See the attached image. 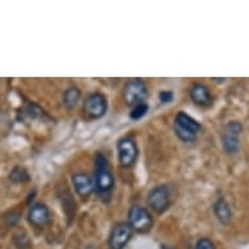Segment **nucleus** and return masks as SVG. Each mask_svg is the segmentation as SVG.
<instances>
[{
    "label": "nucleus",
    "mask_w": 249,
    "mask_h": 249,
    "mask_svg": "<svg viewBox=\"0 0 249 249\" xmlns=\"http://www.w3.org/2000/svg\"><path fill=\"white\" fill-rule=\"evenodd\" d=\"M135 231L128 225V222H119L112 227L108 236L110 249H124L131 241Z\"/></svg>",
    "instance_id": "0eeeda50"
},
{
    "label": "nucleus",
    "mask_w": 249,
    "mask_h": 249,
    "mask_svg": "<svg viewBox=\"0 0 249 249\" xmlns=\"http://www.w3.org/2000/svg\"><path fill=\"white\" fill-rule=\"evenodd\" d=\"M123 98H124L125 105L129 107H135L137 105L145 103L147 98L146 84L141 78L129 80L123 90Z\"/></svg>",
    "instance_id": "39448f33"
},
{
    "label": "nucleus",
    "mask_w": 249,
    "mask_h": 249,
    "mask_svg": "<svg viewBox=\"0 0 249 249\" xmlns=\"http://www.w3.org/2000/svg\"><path fill=\"white\" fill-rule=\"evenodd\" d=\"M162 249H176L174 247H162Z\"/></svg>",
    "instance_id": "aec40b11"
},
{
    "label": "nucleus",
    "mask_w": 249,
    "mask_h": 249,
    "mask_svg": "<svg viewBox=\"0 0 249 249\" xmlns=\"http://www.w3.org/2000/svg\"><path fill=\"white\" fill-rule=\"evenodd\" d=\"M195 249H216V247L212 239H209V237H202V239H200V240L197 241L196 245H195Z\"/></svg>",
    "instance_id": "f3484780"
},
{
    "label": "nucleus",
    "mask_w": 249,
    "mask_h": 249,
    "mask_svg": "<svg viewBox=\"0 0 249 249\" xmlns=\"http://www.w3.org/2000/svg\"><path fill=\"white\" fill-rule=\"evenodd\" d=\"M8 179L15 184L18 183H26L30 179V175H29V172L26 171V168L21 167V166H15V167L11 170L9 172Z\"/></svg>",
    "instance_id": "2eb2a0df"
},
{
    "label": "nucleus",
    "mask_w": 249,
    "mask_h": 249,
    "mask_svg": "<svg viewBox=\"0 0 249 249\" xmlns=\"http://www.w3.org/2000/svg\"><path fill=\"white\" fill-rule=\"evenodd\" d=\"M225 131L230 132V133H233V135L240 136L241 132H243V124L240 122H230L226 125Z\"/></svg>",
    "instance_id": "a211bd4d"
},
{
    "label": "nucleus",
    "mask_w": 249,
    "mask_h": 249,
    "mask_svg": "<svg viewBox=\"0 0 249 249\" xmlns=\"http://www.w3.org/2000/svg\"><path fill=\"white\" fill-rule=\"evenodd\" d=\"M28 221L29 223L37 229H43L49 225L51 221V214L50 209L42 202H36L30 206L28 212Z\"/></svg>",
    "instance_id": "1a4fd4ad"
},
{
    "label": "nucleus",
    "mask_w": 249,
    "mask_h": 249,
    "mask_svg": "<svg viewBox=\"0 0 249 249\" xmlns=\"http://www.w3.org/2000/svg\"><path fill=\"white\" fill-rule=\"evenodd\" d=\"M189 97L197 106L201 107H210L213 105V95L212 91L208 86L201 82H196L191 86L189 89Z\"/></svg>",
    "instance_id": "9d476101"
},
{
    "label": "nucleus",
    "mask_w": 249,
    "mask_h": 249,
    "mask_svg": "<svg viewBox=\"0 0 249 249\" xmlns=\"http://www.w3.org/2000/svg\"><path fill=\"white\" fill-rule=\"evenodd\" d=\"M128 225L131 226L135 232L146 233L154 225V219L147 209L135 205L128 212Z\"/></svg>",
    "instance_id": "20e7f679"
},
{
    "label": "nucleus",
    "mask_w": 249,
    "mask_h": 249,
    "mask_svg": "<svg viewBox=\"0 0 249 249\" xmlns=\"http://www.w3.org/2000/svg\"><path fill=\"white\" fill-rule=\"evenodd\" d=\"M80 98H81V91L77 86H70L63 94V105L67 110H73L77 106Z\"/></svg>",
    "instance_id": "4468645a"
},
{
    "label": "nucleus",
    "mask_w": 249,
    "mask_h": 249,
    "mask_svg": "<svg viewBox=\"0 0 249 249\" xmlns=\"http://www.w3.org/2000/svg\"><path fill=\"white\" fill-rule=\"evenodd\" d=\"M108 108L107 98L101 93H93L86 97L84 102V112L90 119H101L105 116Z\"/></svg>",
    "instance_id": "6e6552de"
},
{
    "label": "nucleus",
    "mask_w": 249,
    "mask_h": 249,
    "mask_svg": "<svg viewBox=\"0 0 249 249\" xmlns=\"http://www.w3.org/2000/svg\"><path fill=\"white\" fill-rule=\"evenodd\" d=\"M147 111H149V106H147V103H141V105H137V106L132 107L131 114H129V118L132 120H140V119H142L145 115L147 114Z\"/></svg>",
    "instance_id": "dca6fc26"
},
{
    "label": "nucleus",
    "mask_w": 249,
    "mask_h": 249,
    "mask_svg": "<svg viewBox=\"0 0 249 249\" xmlns=\"http://www.w3.org/2000/svg\"><path fill=\"white\" fill-rule=\"evenodd\" d=\"M72 183L73 188L78 196L82 198L89 197L91 193L94 192V183L93 179L89 175H86L85 172H77L72 176Z\"/></svg>",
    "instance_id": "9b49d317"
},
{
    "label": "nucleus",
    "mask_w": 249,
    "mask_h": 249,
    "mask_svg": "<svg viewBox=\"0 0 249 249\" xmlns=\"http://www.w3.org/2000/svg\"><path fill=\"white\" fill-rule=\"evenodd\" d=\"M94 192L102 201H110L115 187V179L111 171L108 160L103 154L98 153L94 160Z\"/></svg>",
    "instance_id": "f257e3e1"
},
{
    "label": "nucleus",
    "mask_w": 249,
    "mask_h": 249,
    "mask_svg": "<svg viewBox=\"0 0 249 249\" xmlns=\"http://www.w3.org/2000/svg\"><path fill=\"white\" fill-rule=\"evenodd\" d=\"M213 210H214L216 219L221 222L222 225L227 226L231 223V221H232V210H231V206L225 198H222V197L218 198L213 205Z\"/></svg>",
    "instance_id": "f8f14e48"
},
{
    "label": "nucleus",
    "mask_w": 249,
    "mask_h": 249,
    "mask_svg": "<svg viewBox=\"0 0 249 249\" xmlns=\"http://www.w3.org/2000/svg\"><path fill=\"white\" fill-rule=\"evenodd\" d=\"M174 99V93L171 90H162L160 93V101L162 103H170Z\"/></svg>",
    "instance_id": "6ab92c4d"
},
{
    "label": "nucleus",
    "mask_w": 249,
    "mask_h": 249,
    "mask_svg": "<svg viewBox=\"0 0 249 249\" xmlns=\"http://www.w3.org/2000/svg\"><path fill=\"white\" fill-rule=\"evenodd\" d=\"M222 145H223V149H225L227 154H236L237 151L240 150V140H239V136L225 131L223 135H222Z\"/></svg>",
    "instance_id": "ddd939ff"
},
{
    "label": "nucleus",
    "mask_w": 249,
    "mask_h": 249,
    "mask_svg": "<svg viewBox=\"0 0 249 249\" xmlns=\"http://www.w3.org/2000/svg\"><path fill=\"white\" fill-rule=\"evenodd\" d=\"M174 129L176 136L184 142H193L201 129V124L184 111L178 112L174 120Z\"/></svg>",
    "instance_id": "f03ea898"
},
{
    "label": "nucleus",
    "mask_w": 249,
    "mask_h": 249,
    "mask_svg": "<svg viewBox=\"0 0 249 249\" xmlns=\"http://www.w3.org/2000/svg\"><path fill=\"white\" fill-rule=\"evenodd\" d=\"M118 160L123 168L133 167L139 158V146L132 136H125L118 141Z\"/></svg>",
    "instance_id": "7ed1b4c3"
},
{
    "label": "nucleus",
    "mask_w": 249,
    "mask_h": 249,
    "mask_svg": "<svg viewBox=\"0 0 249 249\" xmlns=\"http://www.w3.org/2000/svg\"><path fill=\"white\" fill-rule=\"evenodd\" d=\"M147 204L158 214L166 212L171 205V189L167 184H160L151 189L147 196Z\"/></svg>",
    "instance_id": "423d86ee"
}]
</instances>
